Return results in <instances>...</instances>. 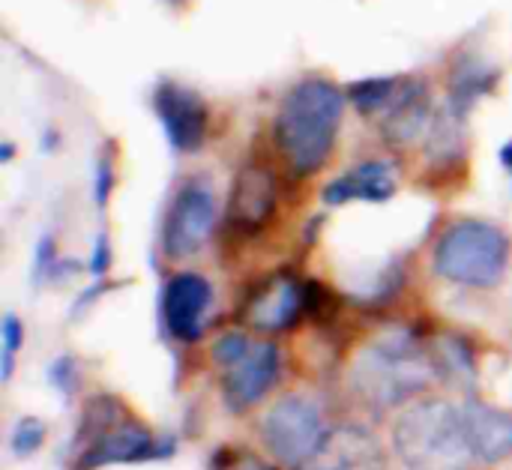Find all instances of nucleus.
<instances>
[{
  "mask_svg": "<svg viewBox=\"0 0 512 470\" xmlns=\"http://www.w3.org/2000/svg\"><path fill=\"white\" fill-rule=\"evenodd\" d=\"M345 111V87L321 72L297 78L282 93L270 123V147L291 180H312L333 162Z\"/></svg>",
  "mask_w": 512,
  "mask_h": 470,
  "instance_id": "obj_1",
  "label": "nucleus"
},
{
  "mask_svg": "<svg viewBox=\"0 0 512 470\" xmlns=\"http://www.w3.org/2000/svg\"><path fill=\"white\" fill-rule=\"evenodd\" d=\"M432 351L408 330L372 339L348 369V387L372 408H396L420 396L438 378Z\"/></svg>",
  "mask_w": 512,
  "mask_h": 470,
  "instance_id": "obj_2",
  "label": "nucleus"
},
{
  "mask_svg": "<svg viewBox=\"0 0 512 470\" xmlns=\"http://www.w3.org/2000/svg\"><path fill=\"white\" fill-rule=\"evenodd\" d=\"M393 447L408 470H474L480 465L462 405L444 399L411 405L393 429Z\"/></svg>",
  "mask_w": 512,
  "mask_h": 470,
  "instance_id": "obj_3",
  "label": "nucleus"
},
{
  "mask_svg": "<svg viewBox=\"0 0 512 470\" xmlns=\"http://www.w3.org/2000/svg\"><path fill=\"white\" fill-rule=\"evenodd\" d=\"M512 261L510 234L489 219H453L435 240L432 270L459 288H498Z\"/></svg>",
  "mask_w": 512,
  "mask_h": 470,
  "instance_id": "obj_4",
  "label": "nucleus"
},
{
  "mask_svg": "<svg viewBox=\"0 0 512 470\" xmlns=\"http://www.w3.org/2000/svg\"><path fill=\"white\" fill-rule=\"evenodd\" d=\"M159 456H165V444H159L144 423L120 417V405L114 399L102 396L87 405L78 426V470L147 462Z\"/></svg>",
  "mask_w": 512,
  "mask_h": 470,
  "instance_id": "obj_5",
  "label": "nucleus"
},
{
  "mask_svg": "<svg viewBox=\"0 0 512 470\" xmlns=\"http://www.w3.org/2000/svg\"><path fill=\"white\" fill-rule=\"evenodd\" d=\"M213 360L222 372V396L231 411L261 402L282 372V354L270 339H252L240 330L213 342Z\"/></svg>",
  "mask_w": 512,
  "mask_h": 470,
  "instance_id": "obj_6",
  "label": "nucleus"
},
{
  "mask_svg": "<svg viewBox=\"0 0 512 470\" xmlns=\"http://www.w3.org/2000/svg\"><path fill=\"white\" fill-rule=\"evenodd\" d=\"M219 222L216 189L207 177L195 174L177 183L162 219V255L174 264L195 258L213 240Z\"/></svg>",
  "mask_w": 512,
  "mask_h": 470,
  "instance_id": "obj_7",
  "label": "nucleus"
},
{
  "mask_svg": "<svg viewBox=\"0 0 512 470\" xmlns=\"http://www.w3.org/2000/svg\"><path fill=\"white\" fill-rule=\"evenodd\" d=\"M261 435L273 459H279L288 468L303 470L330 438V429L315 399L285 396L267 411L261 423Z\"/></svg>",
  "mask_w": 512,
  "mask_h": 470,
  "instance_id": "obj_8",
  "label": "nucleus"
},
{
  "mask_svg": "<svg viewBox=\"0 0 512 470\" xmlns=\"http://www.w3.org/2000/svg\"><path fill=\"white\" fill-rule=\"evenodd\" d=\"M150 105L174 156H198L207 147L213 132V111L195 87L177 78H162L150 93Z\"/></svg>",
  "mask_w": 512,
  "mask_h": 470,
  "instance_id": "obj_9",
  "label": "nucleus"
},
{
  "mask_svg": "<svg viewBox=\"0 0 512 470\" xmlns=\"http://www.w3.org/2000/svg\"><path fill=\"white\" fill-rule=\"evenodd\" d=\"M279 207V177L270 162L249 159L237 168L225 219L234 231L258 234L273 222Z\"/></svg>",
  "mask_w": 512,
  "mask_h": 470,
  "instance_id": "obj_10",
  "label": "nucleus"
},
{
  "mask_svg": "<svg viewBox=\"0 0 512 470\" xmlns=\"http://www.w3.org/2000/svg\"><path fill=\"white\" fill-rule=\"evenodd\" d=\"M213 306V285L195 270H180L162 285V324L177 342H198Z\"/></svg>",
  "mask_w": 512,
  "mask_h": 470,
  "instance_id": "obj_11",
  "label": "nucleus"
},
{
  "mask_svg": "<svg viewBox=\"0 0 512 470\" xmlns=\"http://www.w3.org/2000/svg\"><path fill=\"white\" fill-rule=\"evenodd\" d=\"M441 111V102L432 96V87L426 78L414 75L408 93L399 99L396 108H390L375 126H378V138L390 153H408V150H420L423 141L429 138L435 117Z\"/></svg>",
  "mask_w": 512,
  "mask_h": 470,
  "instance_id": "obj_12",
  "label": "nucleus"
},
{
  "mask_svg": "<svg viewBox=\"0 0 512 470\" xmlns=\"http://www.w3.org/2000/svg\"><path fill=\"white\" fill-rule=\"evenodd\" d=\"M501 66L492 63L480 48H459L450 54L444 69V105L471 120L474 108L498 93L501 87Z\"/></svg>",
  "mask_w": 512,
  "mask_h": 470,
  "instance_id": "obj_13",
  "label": "nucleus"
},
{
  "mask_svg": "<svg viewBox=\"0 0 512 470\" xmlns=\"http://www.w3.org/2000/svg\"><path fill=\"white\" fill-rule=\"evenodd\" d=\"M399 162L390 156H372L363 159L342 174H336L324 189L321 201L327 207H345V204H387L399 192Z\"/></svg>",
  "mask_w": 512,
  "mask_h": 470,
  "instance_id": "obj_14",
  "label": "nucleus"
},
{
  "mask_svg": "<svg viewBox=\"0 0 512 470\" xmlns=\"http://www.w3.org/2000/svg\"><path fill=\"white\" fill-rule=\"evenodd\" d=\"M306 312V285L291 273L270 276L246 303V321L264 333H282L300 321Z\"/></svg>",
  "mask_w": 512,
  "mask_h": 470,
  "instance_id": "obj_15",
  "label": "nucleus"
},
{
  "mask_svg": "<svg viewBox=\"0 0 512 470\" xmlns=\"http://www.w3.org/2000/svg\"><path fill=\"white\" fill-rule=\"evenodd\" d=\"M303 470H393L387 465L378 441L357 429V426H342L333 429L318 456Z\"/></svg>",
  "mask_w": 512,
  "mask_h": 470,
  "instance_id": "obj_16",
  "label": "nucleus"
},
{
  "mask_svg": "<svg viewBox=\"0 0 512 470\" xmlns=\"http://www.w3.org/2000/svg\"><path fill=\"white\" fill-rule=\"evenodd\" d=\"M465 426L474 444L480 465H498L512 456V414L486 405V402H465L462 405Z\"/></svg>",
  "mask_w": 512,
  "mask_h": 470,
  "instance_id": "obj_17",
  "label": "nucleus"
},
{
  "mask_svg": "<svg viewBox=\"0 0 512 470\" xmlns=\"http://www.w3.org/2000/svg\"><path fill=\"white\" fill-rule=\"evenodd\" d=\"M429 171H456L468 165V153H471V129H468V117L450 111L441 102V111L435 117V126L429 132V138L420 147Z\"/></svg>",
  "mask_w": 512,
  "mask_h": 470,
  "instance_id": "obj_18",
  "label": "nucleus"
},
{
  "mask_svg": "<svg viewBox=\"0 0 512 470\" xmlns=\"http://www.w3.org/2000/svg\"><path fill=\"white\" fill-rule=\"evenodd\" d=\"M414 75H405V72H390V75H366V78H354L345 84V93H348V105L378 123L390 108L399 105V99L408 93Z\"/></svg>",
  "mask_w": 512,
  "mask_h": 470,
  "instance_id": "obj_19",
  "label": "nucleus"
},
{
  "mask_svg": "<svg viewBox=\"0 0 512 470\" xmlns=\"http://www.w3.org/2000/svg\"><path fill=\"white\" fill-rule=\"evenodd\" d=\"M432 357H435V366L441 375H450L456 381H471L474 378V354L471 348L465 345V339L459 336H438L432 345H429Z\"/></svg>",
  "mask_w": 512,
  "mask_h": 470,
  "instance_id": "obj_20",
  "label": "nucleus"
},
{
  "mask_svg": "<svg viewBox=\"0 0 512 470\" xmlns=\"http://www.w3.org/2000/svg\"><path fill=\"white\" fill-rule=\"evenodd\" d=\"M117 189V141L105 138L93 156V204L96 210H108L111 195Z\"/></svg>",
  "mask_w": 512,
  "mask_h": 470,
  "instance_id": "obj_21",
  "label": "nucleus"
},
{
  "mask_svg": "<svg viewBox=\"0 0 512 470\" xmlns=\"http://www.w3.org/2000/svg\"><path fill=\"white\" fill-rule=\"evenodd\" d=\"M0 381L6 384L12 378V369H15V357L18 351L24 348V324L15 312H6L3 315V324H0Z\"/></svg>",
  "mask_w": 512,
  "mask_h": 470,
  "instance_id": "obj_22",
  "label": "nucleus"
},
{
  "mask_svg": "<svg viewBox=\"0 0 512 470\" xmlns=\"http://www.w3.org/2000/svg\"><path fill=\"white\" fill-rule=\"evenodd\" d=\"M45 444V426L36 417H21L9 435V450L15 459H30Z\"/></svg>",
  "mask_w": 512,
  "mask_h": 470,
  "instance_id": "obj_23",
  "label": "nucleus"
},
{
  "mask_svg": "<svg viewBox=\"0 0 512 470\" xmlns=\"http://www.w3.org/2000/svg\"><path fill=\"white\" fill-rule=\"evenodd\" d=\"M60 264L57 258V243H54V234H42L39 243H36V255H33V282L42 285V282H51L54 276V267Z\"/></svg>",
  "mask_w": 512,
  "mask_h": 470,
  "instance_id": "obj_24",
  "label": "nucleus"
},
{
  "mask_svg": "<svg viewBox=\"0 0 512 470\" xmlns=\"http://www.w3.org/2000/svg\"><path fill=\"white\" fill-rule=\"evenodd\" d=\"M48 381L57 387V393L69 396V393L75 390V384H78V366H75V357H69V354L57 357V360L48 366Z\"/></svg>",
  "mask_w": 512,
  "mask_h": 470,
  "instance_id": "obj_25",
  "label": "nucleus"
},
{
  "mask_svg": "<svg viewBox=\"0 0 512 470\" xmlns=\"http://www.w3.org/2000/svg\"><path fill=\"white\" fill-rule=\"evenodd\" d=\"M111 258H114V249H111L108 231H99L93 237V252H90V261H87V273L93 279H105V273L111 267Z\"/></svg>",
  "mask_w": 512,
  "mask_h": 470,
  "instance_id": "obj_26",
  "label": "nucleus"
},
{
  "mask_svg": "<svg viewBox=\"0 0 512 470\" xmlns=\"http://www.w3.org/2000/svg\"><path fill=\"white\" fill-rule=\"evenodd\" d=\"M225 470H276L273 465H267V462H261L258 456H249V453H243V456H237V459H231Z\"/></svg>",
  "mask_w": 512,
  "mask_h": 470,
  "instance_id": "obj_27",
  "label": "nucleus"
},
{
  "mask_svg": "<svg viewBox=\"0 0 512 470\" xmlns=\"http://www.w3.org/2000/svg\"><path fill=\"white\" fill-rule=\"evenodd\" d=\"M57 147H60V132H57L54 123H48V126L42 129V135H39V150H42V153H54Z\"/></svg>",
  "mask_w": 512,
  "mask_h": 470,
  "instance_id": "obj_28",
  "label": "nucleus"
},
{
  "mask_svg": "<svg viewBox=\"0 0 512 470\" xmlns=\"http://www.w3.org/2000/svg\"><path fill=\"white\" fill-rule=\"evenodd\" d=\"M498 162H501V168L507 171V177L512 180V138H507V141L498 147Z\"/></svg>",
  "mask_w": 512,
  "mask_h": 470,
  "instance_id": "obj_29",
  "label": "nucleus"
},
{
  "mask_svg": "<svg viewBox=\"0 0 512 470\" xmlns=\"http://www.w3.org/2000/svg\"><path fill=\"white\" fill-rule=\"evenodd\" d=\"M15 159V144L12 141H3V150H0V162L3 165H9Z\"/></svg>",
  "mask_w": 512,
  "mask_h": 470,
  "instance_id": "obj_30",
  "label": "nucleus"
},
{
  "mask_svg": "<svg viewBox=\"0 0 512 470\" xmlns=\"http://www.w3.org/2000/svg\"><path fill=\"white\" fill-rule=\"evenodd\" d=\"M165 6H171V9H186L189 6V0H162Z\"/></svg>",
  "mask_w": 512,
  "mask_h": 470,
  "instance_id": "obj_31",
  "label": "nucleus"
}]
</instances>
